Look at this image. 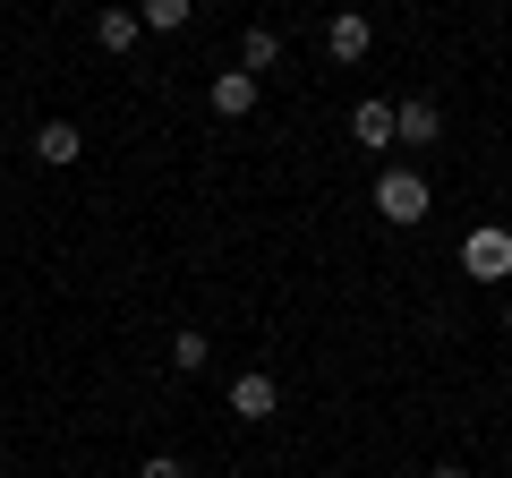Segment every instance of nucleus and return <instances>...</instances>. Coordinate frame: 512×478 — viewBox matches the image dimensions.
<instances>
[{
	"mask_svg": "<svg viewBox=\"0 0 512 478\" xmlns=\"http://www.w3.org/2000/svg\"><path fill=\"white\" fill-rule=\"evenodd\" d=\"M461 265H470L478 282H504V274H512V231H504V222H487V231H470V248H461Z\"/></svg>",
	"mask_w": 512,
	"mask_h": 478,
	"instance_id": "obj_4",
	"label": "nucleus"
},
{
	"mask_svg": "<svg viewBox=\"0 0 512 478\" xmlns=\"http://www.w3.org/2000/svg\"><path fill=\"white\" fill-rule=\"evenodd\" d=\"M137 478H188V461L180 453H146V470H137Z\"/></svg>",
	"mask_w": 512,
	"mask_h": 478,
	"instance_id": "obj_13",
	"label": "nucleus"
},
{
	"mask_svg": "<svg viewBox=\"0 0 512 478\" xmlns=\"http://www.w3.org/2000/svg\"><path fill=\"white\" fill-rule=\"evenodd\" d=\"M205 359H214V342H205L197 325H180V333H171V368H180V376H197Z\"/></svg>",
	"mask_w": 512,
	"mask_h": 478,
	"instance_id": "obj_11",
	"label": "nucleus"
},
{
	"mask_svg": "<svg viewBox=\"0 0 512 478\" xmlns=\"http://www.w3.org/2000/svg\"><path fill=\"white\" fill-rule=\"evenodd\" d=\"M274 60H282V35H274V26H248V35H239V69H248V77H265Z\"/></svg>",
	"mask_w": 512,
	"mask_h": 478,
	"instance_id": "obj_10",
	"label": "nucleus"
},
{
	"mask_svg": "<svg viewBox=\"0 0 512 478\" xmlns=\"http://www.w3.org/2000/svg\"><path fill=\"white\" fill-rule=\"evenodd\" d=\"M205 103H214L222 120H248V111H256V77L248 69H222L214 86H205Z\"/></svg>",
	"mask_w": 512,
	"mask_h": 478,
	"instance_id": "obj_8",
	"label": "nucleus"
},
{
	"mask_svg": "<svg viewBox=\"0 0 512 478\" xmlns=\"http://www.w3.org/2000/svg\"><path fill=\"white\" fill-rule=\"evenodd\" d=\"M436 137H444V111L427 103V94L393 103V146H436Z\"/></svg>",
	"mask_w": 512,
	"mask_h": 478,
	"instance_id": "obj_5",
	"label": "nucleus"
},
{
	"mask_svg": "<svg viewBox=\"0 0 512 478\" xmlns=\"http://www.w3.org/2000/svg\"><path fill=\"white\" fill-rule=\"evenodd\" d=\"M325 52L342 60V69H359V60L376 52V26H367V9H333V18H325Z\"/></svg>",
	"mask_w": 512,
	"mask_h": 478,
	"instance_id": "obj_2",
	"label": "nucleus"
},
{
	"mask_svg": "<svg viewBox=\"0 0 512 478\" xmlns=\"http://www.w3.org/2000/svg\"><path fill=\"white\" fill-rule=\"evenodd\" d=\"M427 478H470V470H461V461H444V470H427Z\"/></svg>",
	"mask_w": 512,
	"mask_h": 478,
	"instance_id": "obj_14",
	"label": "nucleus"
},
{
	"mask_svg": "<svg viewBox=\"0 0 512 478\" xmlns=\"http://www.w3.org/2000/svg\"><path fill=\"white\" fill-rule=\"evenodd\" d=\"M137 18H146V35H180V26H188V0H137Z\"/></svg>",
	"mask_w": 512,
	"mask_h": 478,
	"instance_id": "obj_12",
	"label": "nucleus"
},
{
	"mask_svg": "<svg viewBox=\"0 0 512 478\" xmlns=\"http://www.w3.org/2000/svg\"><path fill=\"white\" fill-rule=\"evenodd\" d=\"M137 35H146V18H137V9H103V18H94V43H103L111 60L137 52Z\"/></svg>",
	"mask_w": 512,
	"mask_h": 478,
	"instance_id": "obj_9",
	"label": "nucleus"
},
{
	"mask_svg": "<svg viewBox=\"0 0 512 478\" xmlns=\"http://www.w3.org/2000/svg\"><path fill=\"white\" fill-rule=\"evenodd\" d=\"M504 333H512V308H504Z\"/></svg>",
	"mask_w": 512,
	"mask_h": 478,
	"instance_id": "obj_15",
	"label": "nucleus"
},
{
	"mask_svg": "<svg viewBox=\"0 0 512 478\" xmlns=\"http://www.w3.org/2000/svg\"><path fill=\"white\" fill-rule=\"evenodd\" d=\"M376 214L393 222V231H419V222L436 214V188H427L419 171H384L376 180Z\"/></svg>",
	"mask_w": 512,
	"mask_h": 478,
	"instance_id": "obj_1",
	"label": "nucleus"
},
{
	"mask_svg": "<svg viewBox=\"0 0 512 478\" xmlns=\"http://www.w3.org/2000/svg\"><path fill=\"white\" fill-rule=\"evenodd\" d=\"M350 137H359L367 154H393V103H384V94H367V103L350 111Z\"/></svg>",
	"mask_w": 512,
	"mask_h": 478,
	"instance_id": "obj_7",
	"label": "nucleus"
},
{
	"mask_svg": "<svg viewBox=\"0 0 512 478\" xmlns=\"http://www.w3.org/2000/svg\"><path fill=\"white\" fill-rule=\"evenodd\" d=\"M77 154H86V129H77V120H43V129H35V163L69 171Z\"/></svg>",
	"mask_w": 512,
	"mask_h": 478,
	"instance_id": "obj_6",
	"label": "nucleus"
},
{
	"mask_svg": "<svg viewBox=\"0 0 512 478\" xmlns=\"http://www.w3.org/2000/svg\"><path fill=\"white\" fill-rule=\"evenodd\" d=\"M282 410V385L265 368H248V376H231V419H248V427H265Z\"/></svg>",
	"mask_w": 512,
	"mask_h": 478,
	"instance_id": "obj_3",
	"label": "nucleus"
}]
</instances>
